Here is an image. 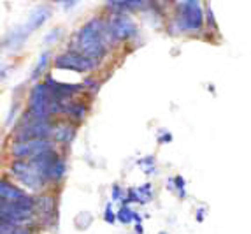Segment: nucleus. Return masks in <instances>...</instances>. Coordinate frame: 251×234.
Listing matches in <instances>:
<instances>
[{"mask_svg": "<svg viewBox=\"0 0 251 234\" xmlns=\"http://www.w3.org/2000/svg\"><path fill=\"white\" fill-rule=\"evenodd\" d=\"M104 220L107 222V224H114V222L118 220L116 213L113 211V206H111V203H109V205L105 206V209H104Z\"/></svg>", "mask_w": 251, "mask_h": 234, "instance_id": "aec40b11", "label": "nucleus"}, {"mask_svg": "<svg viewBox=\"0 0 251 234\" xmlns=\"http://www.w3.org/2000/svg\"><path fill=\"white\" fill-rule=\"evenodd\" d=\"M9 171H11V175H13L20 183L32 188V190H39L42 185L46 183V180L35 171L34 167H32V164L25 162V160H14V162L11 164V167H9Z\"/></svg>", "mask_w": 251, "mask_h": 234, "instance_id": "423d86ee", "label": "nucleus"}, {"mask_svg": "<svg viewBox=\"0 0 251 234\" xmlns=\"http://www.w3.org/2000/svg\"><path fill=\"white\" fill-rule=\"evenodd\" d=\"M171 139H172L171 134H162V136L158 138V143H169Z\"/></svg>", "mask_w": 251, "mask_h": 234, "instance_id": "5701e85b", "label": "nucleus"}, {"mask_svg": "<svg viewBox=\"0 0 251 234\" xmlns=\"http://www.w3.org/2000/svg\"><path fill=\"white\" fill-rule=\"evenodd\" d=\"M153 199V188H151V183H144L143 187L139 188H128L126 192V199L123 201V205L126 203H150Z\"/></svg>", "mask_w": 251, "mask_h": 234, "instance_id": "9b49d317", "label": "nucleus"}, {"mask_svg": "<svg viewBox=\"0 0 251 234\" xmlns=\"http://www.w3.org/2000/svg\"><path fill=\"white\" fill-rule=\"evenodd\" d=\"M109 30H111L114 39H128L137 32L135 23L125 13H118L113 20L109 21Z\"/></svg>", "mask_w": 251, "mask_h": 234, "instance_id": "1a4fd4ad", "label": "nucleus"}, {"mask_svg": "<svg viewBox=\"0 0 251 234\" xmlns=\"http://www.w3.org/2000/svg\"><path fill=\"white\" fill-rule=\"evenodd\" d=\"M122 197H123V194H122V188H120V185H114V187H113V199L120 201Z\"/></svg>", "mask_w": 251, "mask_h": 234, "instance_id": "4be33fe9", "label": "nucleus"}, {"mask_svg": "<svg viewBox=\"0 0 251 234\" xmlns=\"http://www.w3.org/2000/svg\"><path fill=\"white\" fill-rule=\"evenodd\" d=\"M141 166H146V169H144V173H155V169H153V164H155V159L153 157H144V159H141Z\"/></svg>", "mask_w": 251, "mask_h": 234, "instance_id": "412c9836", "label": "nucleus"}, {"mask_svg": "<svg viewBox=\"0 0 251 234\" xmlns=\"http://www.w3.org/2000/svg\"><path fill=\"white\" fill-rule=\"evenodd\" d=\"M179 14L172 27H177L179 32H199L204 25V13L199 2H179Z\"/></svg>", "mask_w": 251, "mask_h": 234, "instance_id": "f03ea898", "label": "nucleus"}, {"mask_svg": "<svg viewBox=\"0 0 251 234\" xmlns=\"http://www.w3.org/2000/svg\"><path fill=\"white\" fill-rule=\"evenodd\" d=\"M116 217H118V220L122 222V224H130V222L134 220L135 213L128 208V205H122V208L116 211Z\"/></svg>", "mask_w": 251, "mask_h": 234, "instance_id": "4468645a", "label": "nucleus"}, {"mask_svg": "<svg viewBox=\"0 0 251 234\" xmlns=\"http://www.w3.org/2000/svg\"><path fill=\"white\" fill-rule=\"evenodd\" d=\"M65 111L69 113V117H72V118H75V120H83V117H84V106H81V104H77V102H74V104H71L69 108H65Z\"/></svg>", "mask_w": 251, "mask_h": 234, "instance_id": "dca6fc26", "label": "nucleus"}, {"mask_svg": "<svg viewBox=\"0 0 251 234\" xmlns=\"http://www.w3.org/2000/svg\"><path fill=\"white\" fill-rule=\"evenodd\" d=\"M2 234H30L23 227H18L16 224H7V222H2Z\"/></svg>", "mask_w": 251, "mask_h": 234, "instance_id": "f3484780", "label": "nucleus"}, {"mask_svg": "<svg viewBox=\"0 0 251 234\" xmlns=\"http://www.w3.org/2000/svg\"><path fill=\"white\" fill-rule=\"evenodd\" d=\"M48 62H50V53L48 51H44V53L39 57V62H37V65H35V69H34V72H32V78H37L39 74H42V71L46 69V65H48Z\"/></svg>", "mask_w": 251, "mask_h": 234, "instance_id": "2eb2a0df", "label": "nucleus"}, {"mask_svg": "<svg viewBox=\"0 0 251 234\" xmlns=\"http://www.w3.org/2000/svg\"><path fill=\"white\" fill-rule=\"evenodd\" d=\"M53 134L50 121L37 120L32 115L26 113L21 118L20 125L16 127L14 132V143L16 141H30V139H48V136Z\"/></svg>", "mask_w": 251, "mask_h": 234, "instance_id": "7ed1b4c3", "label": "nucleus"}, {"mask_svg": "<svg viewBox=\"0 0 251 234\" xmlns=\"http://www.w3.org/2000/svg\"><path fill=\"white\" fill-rule=\"evenodd\" d=\"M109 35H113L109 30V23H104L102 20H90L75 32L74 51L88 57L93 62L102 60L107 53Z\"/></svg>", "mask_w": 251, "mask_h": 234, "instance_id": "f257e3e1", "label": "nucleus"}, {"mask_svg": "<svg viewBox=\"0 0 251 234\" xmlns=\"http://www.w3.org/2000/svg\"><path fill=\"white\" fill-rule=\"evenodd\" d=\"M0 190H2V203H5V205H13V206H21V208L34 209L35 201L32 199L26 192H23L21 188L14 187L13 183H9L7 180L2 181Z\"/></svg>", "mask_w": 251, "mask_h": 234, "instance_id": "6e6552de", "label": "nucleus"}, {"mask_svg": "<svg viewBox=\"0 0 251 234\" xmlns=\"http://www.w3.org/2000/svg\"><path fill=\"white\" fill-rule=\"evenodd\" d=\"M160 234H167V233H160Z\"/></svg>", "mask_w": 251, "mask_h": 234, "instance_id": "b1692460", "label": "nucleus"}, {"mask_svg": "<svg viewBox=\"0 0 251 234\" xmlns=\"http://www.w3.org/2000/svg\"><path fill=\"white\" fill-rule=\"evenodd\" d=\"M54 67L72 72H88L95 67V62L77 51H67L54 58Z\"/></svg>", "mask_w": 251, "mask_h": 234, "instance_id": "0eeeda50", "label": "nucleus"}, {"mask_svg": "<svg viewBox=\"0 0 251 234\" xmlns=\"http://www.w3.org/2000/svg\"><path fill=\"white\" fill-rule=\"evenodd\" d=\"M53 151V145L50 139H30V141H16L11 146V153L16 160L35 159L39 155Z\"/></svg>", "mask_w": 251, "mask_h": 234, "instance_id": "39448f33", "label": "nucleus"}, {"mask_svg": "<svg viewBox=\"0 0 251 234\" xmlns=\"http://www.w3.org/2000/svg\"><path fill=\"white\" fill-rule=\"evenodd\" d=\"M50 16H51V9L48 7V5H39V7H35L34 11L30 13L28 21H26V30L30 32V30H35V29H39V27H42L50 20Z\"/></svg>", "mask_w": 251, "mask_h": 234, "instance_id": "f8f14e48", "label": "nucleus"}, {"mask_svg": "<svg viewBox=\"0 0 251 234\" xmlns=\"http://www.w3.org/2000/svg\"><path fill=\"white\" fill-rule=\"evenodd\" d=\"M0 217H2V222H7V224H16V226H18V224H23V222H26V220H30V218H32V209L2 203V211H0Z\"/></svg>", "mask_w": 251, "mask_h": 234, "instance_id": "9d476101", "label": "nucleus"}, {"mask_svg": "<svg viewBox=\"0 0 251 234\" xmlns=\"http://www.w3.org/2000/svg\"><path fill=\"white\" fill-rule=\"evenodd\" d=\"M53 113V97L46 83H37L28 99V115H32L37 120H48V117Z\"/></svg>", "mask_w": 251, "mask_h": 234, "instance_id": "20e7f679", "label": "nucleus"}, {"mask_svg": "<svg viewBox=\"0 0 251 234\" xmlns=\"http://www.w3.org/2000/svg\"><path fill=\"white\" fill-rule=\"evenodd\" d=\"M174 187H176V190H177V194H179V197H184L186 196V183H184V178L183 176H176L174 178Z\"/></svg>", "mask_w": 251, "mask_h": 234, "instance_id": "6ab92c4d", "label": "nucleus"}, {"mask_svg": "<svg viewBox=\"0 0 251 234\" xmlns=\"http://www.w3.org/2000/svg\"><path fill=\"white\" fill-rule=\"evenodd\" d=\"M53 138L60 143H69L74 138V129L71 125H56L53 129Z\"/></svg>", "mask_w": 251, "mask_h": 234, "instance_id": "ddd939ff", "label": "nucleus"}, {"mask_svg": "<svg viewBox=\"0 0 251 234\" xmlns=\"http://www.w3.org/2000/svg\"><path fill=\"white\" fill-rule=\"evenodd\" d=\"M63 175H65V162L62 159H58L53 167V173H51V180H60Z\"/></svg>", "mask_w": 251, "mask_h": 234, "instance_id": "a211bd4d", "label": "nucleus"}]
</instances>
